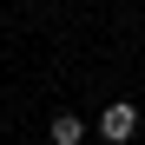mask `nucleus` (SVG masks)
<instances>
[{
    "label": "nucleus",
    "instance_id": "f257e3e1",
    "mask_svg": "<svg viewBox=\"0 0 145 145\" xmlns=\"http://www.w3.org/2000/svg\"><path fill=\"white\" fill-rule=\"evenodd\" d=\"M99 138H106V145L138 138V106H132V99H112V106L99 112Z\"/></svg>",
    "mask_w": 145,
    "mask_h": 145
},
{
    "label": "nucleus",
    "instance_id": "f03ea898",
    "mask_svg": "<svg viewBox=\"0 0 145 145\" xmlns=\"http://www.w3.org/2000/svg\"><path fill=\"white\" fill-rule=\"evenodd\" d=\"M46 138H53V145H79V138H86V119H79V112H53Z\"/></svg>",
    "mask_w": 145,
    "mask_h": 145
}]
</instances>
